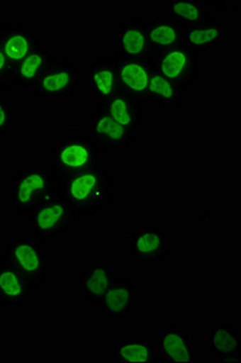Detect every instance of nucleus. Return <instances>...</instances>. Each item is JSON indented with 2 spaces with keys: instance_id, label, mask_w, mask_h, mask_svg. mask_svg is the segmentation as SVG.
Here are the masks:
<instances>
[{
  "instance_id": "1",
  "label": "nucleus",
  "mask_w": 241,
  "mask_h": 363,
  "mask_svg": "<svg viewBox=\"0 0 241 363\" xmlns=\"http://www.w3.org/2000/svg\"><path fill=\"white\" fill-rule=\"evenodd\" d=\"M111 188V174L100 166L73 174L59 184L60 195L86 217H94L108 205Z\"/></svg>"
},
{
  "instance_id": "2",
  "label": "nucleus",
  "mask_w": 241,
  "mask_h": 363,
  "mask_svg": "<svg viewBox=\"0 0 241 363\" xmlns=\"http://www.w3.org/2000/svg\"><path fill=\"white\" fill-rule=\"evenodd\" d=\"M59 194L57 182L49 166L32 165L11 176L10 203L18 213H30Z\"/></svg>"
},
{
  "instance_id": "3",
  "label": "nucleus",
  "mask_w": 241,
  "mask_h": 363,
  "mask_svg": "<svg viewBox=\"0 0 241 363\" xmlns=\"http://www.w3.org/2000/svg\"><path fill=\"white\" fill-rule=\"evenodd\" d=\"M49 169L57 186L73 174L99 167V147L89 136L62 137L56 145Z\"/></svg>"
},
{
  "instance_id": "4",
  "label": "nucleus",
  "mask_w": 241,
  "mask_h": 363,
  "mask_svg": "<svg viewBox=\"0 0 241 363\" xmlns=\"http://www.w3.org/2000/svg\"><path fill=\"white\" fill-rule=\"evenodd\" d=\"M27 215L32 234L40 241L66 234L77 227L83 217L60 194L35 207Z\"/></svg>"
},
{
  "instance_id": "5",
  "label": "nucleus",
  "mask_w": 241,
  "mask_h": 363,
  "mask_svg": "<svg viewBox=\"0 0 241 363\" xmlns=\"http://www.w3.org/2000/svg\"><path fill=\"white\" fill-rule=\"evenodd\" d=\"M79 86V73L63 56H51L32 95L39 97H73Z\"/></svg>"
},
{
  "instance_id": "6",
  "label": "nucleus",
  "mask_w": 241,
  "mask_h": 363,
  "mask_svg": "<svg viewBox=\"0 0 241 363\" xmlns=\"http://www.w3.org/2000/svg\"><path fill=\"white\" fill-rule=\"evenodd\" d=\"M152 63L154 70L182 89H187L196 80L199 72L196 52L187 46L157 52Z\"/></svg>"
},
{
  "instance_id": "7",
  "label": "nucleus",
  "mask_w": 241,
  "mask_h": 363,
  "mask_svg": "<svg viewBox=\"0 0 241 363\" xmlns=\"http://www.w3.org/2000/svg\"><path fill=\"white\" fill-rule=\"evenodd\" d=\"M30 280L39 285L45 280L47 260L42 246L30 240L16 239L6 246L1 257Z\"/></svg>"
},
{
  "instance_id": "8",
  "label": "nucleus",
  "mask_w": 241,
  "mask_h": 363,
  "mask_svg": "<svg viewBox=\"0 0 241 363\" xmlns=\"http://www.w3.org/2000/svg\"><path fill=\"white\" fill-rule=\"evenodd\" d=\"M157 362H196V342L186 330L179 327H162L157 330L155 337Z\"/></svg>"
},
{
  "instance_id": "9",
  "label": "nucleus",
  "mask_w": 241,
  "mask_h": 363,
  "mask_svg": "<svg viewBox=\"0 0 241 363\" xmlns=\"http://www.w3.org/2000/svg\"><path fill=\"white\" fill-rule=\"evenodd\" d=\"M117 66L118 91L133 96L145 104V96L153 73V58L129 60L116 54L108 55Z\"/></svg>"
},
{
  "instance_id": "10",
  "label": "nucleus",
  "mask_w": 241,
  "mask_h": 363,
  "mask_svg": "<svg viewBox=\"0 0 241 363\" xmlns=\"http://www.w3.org/2000/svg\"><path fill=\"white\" fill-rule=\"evenodd\" d=\"M128 252L138 262L160 264L167 259V234L152 225L136 228L128 236Z\"/></svg>"
},
{
  "instance_id": "11",
  "label": "nucleus",
  "mask_w": 241,
  "mask_h": 363,
  "mask_svg": "<svg viewBox=\"0 0 241 363\" xmlns=\"http://www.w3.org/2000/svg\"><path fill=\"white\" fill-rule=\"evenodd\" d=\"M113 54L129 60H150L154 57L147 32V17H136L125 22L117 37V48Z\"/></svg>"
},
{
  "instance_id": "12",
  "label": "nucleus",
  "mask_w": 241,
  "mask_h": 363,
  "mask_svg": "<svg viewBox=\"0 0 241 363\" xmlns=\"http://www.w3.org/2000/svg\"><path fill=\"white\" fill-rule=\"evenodd\" d=\"M77 275L80 292L86 301L94 304H97L106 292L121 279L112 264L103 260H95L80 267Z\"/></svg>"
},
{
  "instance_id": "13",
  "label": "nucleus",
  "mask_w": 241,
  "mask_h": 363,
  "mask_svg": "<svg viewBox=\"0 0 241 363\" xmlns=\"http://www.w3.org/2000/svg\"><path fill=\"white\" fill-rule=\"evenodd\" d=\"M88 136L99 149L125 148L135 138L133 133L118 124L101 107L89 119Z\"/></svg>"
},
{
  "instance_id": "14",
  "label": "nucleus",
  "mask_w": 241,
  "mask_h": 363,
  "mask_svg": "<svg viewBox=\"0 0 241 363\" xmlns=\"http://www.w3.org/2000/svg\"><path fill=\"white\" fill-rule=\"evenodd\" d=\"M39 284L4 260H0V303L5 306H23L33 297Z\"/></svg>"
},
{
  "instance_id": "15",
  "label": "nucleus",
  "mask_w": 241,
  "mask_h": 363,
  "mask_svg": "<svg viewBox=\"0 0 241 363\" xmlns=\"http://www.w3.org/2000/svg\"><path fill=\"white\" fill-rule=\"evenodd\" d=\"M96 306L109 320H126L138 308V289L131 281L120 279Z\"/></svg>"
},
{
  "instance_id": "16",
  "label": "nucleus",
  "mask_w": 241,
  "mask_h": 363,
  "mask_svg": "<svg viewBox=\"0 0 241 363\" xmlns=\"http://www.w3.org/2000/svg\"><path fill=\"white\" fill-rule=\"evenodd\" d=\"M40 44V39L23 26L11 27L0 23V48L13 69Z\"/></svg>"
},
{
  "instance_id": "17",
  "label": "nucleus",
  "mask_w": 241,
  "mask_h": 363,
  "mask_svg": "<svg viewBox=\"0 0 241 363\" xmlns=\"http://www.w3.org/2000/svg\"><path fill=\"white\" fill-rule=\"evenodd\" d=\"M100 107L112 119L116 120L118 124L124 126L135 136L138 135L143 116V104L141 101L118 91L111 99L101 102Z\"/></svg>"
},
{
  "instance_id": "18",
  "label": "nucleus",
  "mask_w": 241,
  "mask_h": 363,
  "mask_svg": "<svg viewBox=\"0 0 241 363\" xmlns=\"http://www.w3.org/2000/svg\"><path fill=\"white\" fill-rule=\"evenodd\" d=\"M205 347L218 363L240 362L241 340L237 330L228 325L212 327L205 338Z\"/></svg>"
},
{
  "instance_id": "19",
  "label": "nucleus",
  "mask_w": 241,
  "mask_h": 363,
  "mask_svg": "<svg viewBox=\"0 0 241 363\" xmlns=\"http://www.w3.org/2000/svg\"><path fill=\"white\" fill-rule=\"evenodd\" d=\"M89 92L101 102L107 101L118 92L117 66L112 58H100L90 63L88 68Z\"/></svg>"
},
{
  "instance_id": "20",
  "label": "nucleus",
  "mask_w": 241,
  "mask_h": 363,
  "mask_svg": "<svg viewBox=\"0 0 241 363\" xmlns=\"http://www.w3.org/2000/svg\"><path fill=\"white\" fill-rule=\"evenodd\" d=\"M225 39V22L217 18H208L201 23L184 29V44L194 52L200 50L217 49Z\"/></svg>"
},
{
  "instance_id": "21",
  "label": "nucleus",
  "mask_w": 241,
  "mask_h": 363,
  "mask_svg": "<svg viewBox=\"0 0 241 363\" xmlns=\"http://www.w3.org/2000/svg\"><path fill=\"white\" fill-rule=\"evenodd\" d=\"M50 50L40 45L30 52L18 66L13 69V83L18 84L22 89L32 92L50 61Z\"/></svg>"
},
{
  "instance_id": "22",
  "label": "nucleus",
  "mask_w": 241,
  "mask_h": 363,
  "mask_svg": "<svg viewBox=\"0 0 241 363\" xmlns=\"http://www.w3.org/2000/svg\"><path fill=\"white\" fill-rule=\"evenodd\" d=\"M147 32L154 55L165 50L177 49L186 46L184 44V28L169 20L148 18Z\"/></svg>"
},
{
  "instance_id": "23",
  "label": "nucleus",
  "mask_w": 241,
  "mask_h": 363,
  "mask_svg": "<svg viewBox=\"0 0 241 363\" xmlns=\"http://www.w3.org/2000/svg\"><path fill=\"white\" fill-rule=\"evenodd\" d=\"M116 363H154L157 362L155 342L152 339H120L114 349Z\"/></svg>"
},
{
  "instance_id": "24",
  "label": "nucleus",
  "mask_w": 241,
  "mask_h": 363,
  "mask_svg": "<svg viewBox=\"0 0 241 363\" xmlns=\"http://www.w3.org/2000/svg\"><path fill=\"white\" fill-rule=\"evenodd\" d=\"M184 89L153 69L150 86L145 96V104L159 107H175L182 104Z\"/></svg>"
},
{
  "instance_id": "25",
  "label": "nucleus",
  "mask_w": 241,
  "mask_h": 363,
  "mask_svg": "<svg viewBox=\"0 0 241 363\" xmlns=\"http://www.w3.org/2000/svg\"><path fill=\"white\" fill-rule=\"evenodd\" d=\"M208 10L201 0H169L167 20L182 28H189L208 20Z\"/></svg>"
},
{
  "instance_id": "26",
  "label": "nucleus",
  "mask_w": 241,
  "mask_h": 363,
  "mask_svg": "<svg viewBox=\"0 0 241 363\" xmlns=\"http://www.w3.org/2000/svg\"><path fill=\"white\" fill-rule=\"evenodd\" d=\"M13 104L11 99L0 94V136L10 135L13 131Z\"/></svg>"
},
{
  "instance_id": "27",
  "label": "nucleus",
  "mask_w": 241,
  "mask_h": 363,
  "mask_svg": "<svg viewBox=\"0 0 241 363\" xmlns=\"http://www.w3.org/2000/svg\"><path fill=\"white\" fill-rule=\"evenodd\" d=\"M13 83V68L0 48V94L9 90Z\"/></svg>"
},
{
  "instance_id": "28",
  "label": "nucleus",
  "mask_w": 241,
  "mask_h": 363,
  "mask_svg": "<svg viewBox=\"0 0 241 363\" xmlns=\"http://www.w3.org/2000/svg\"><path fill=\"white\" fill-rule=\"evenodd\" d=\"M204 4L208 5V6H213V8L218 9V10H223L225 8V5H227V1L213 0V1H204Z\"/></svg>"
},
{
  "instance_id": "29",
  "label": "nucleus",
  "mask_w": 241,
  "mask_h": 363,
  "mask_svg": "<svg viewBox=\"0 0 241 363\" xmlns=\"http://www.w3.org/2000/svg\"><path fill=\"white\" fill-rule=\"evenodd\" d=\"M0 179H1V174H0Z\"/></svg>"
}]
</instances>
